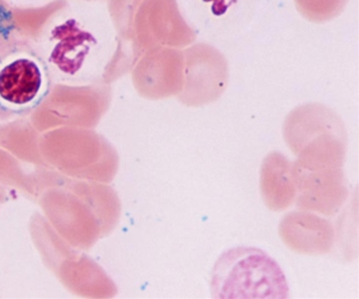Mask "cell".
I'll list each match as a JSON object with an SVG mask.
<instances>
[{
    "label": "cell",
    "mask_w": 359,
    "mask_h": 299,
    "mask_svg": "<svg viewBox=\"0 0 359 299\" xmlns=\"http://www.w3.org/2000/svg\"><path fill=\"white\" fill-rule=\"evenodd\" d=\"M50 90L52 75L46 60L20 35L0 53V121L32 114Z\"/></svg>",
    "instance_id": "6da1fadb"
},
{
    "label": "cell",
    "mask_w": 359,
    "mask_h": 299,
    "mask_svg": "<svg viewBox=\"0 0 359 299\" xmlns=\"http://www.w3.org/2000/svg\"><path fill=\"white\" fill-rule=\"evenodd\" d=\"M214 298H289V285L276 260L262 250L238 247L222 254L210 279Z\"/></svg>",
    "instance_id": "7a4b0ae2"
},
{
    "label": "cell",
    "mask_w": 359,
    "mask_h": 299,
    "mask_svg": "<svg viewBox=\"0 0 359 299\" xmlns=\"http://www.w3.org/2000/svg\"><path fill=\"white\" fill-rule=\"evenodd\" d=\"M299 210L332 216L349 196L343 168L307 170L292 163Z\"/></svg>",
    "instance_id": "3957f363"
},
{
    "label": "cell",
    "mask_w": 359,
    "mask_h": 299,
    "mask_svg": "<svg viewBox=\"0 0 359 299\" xmlns=\"http://www.w3.org/2000/svg\"><path fill=\"white\" fill-rule=\"evenodd\" d=\"M283 138L292 154L330 136H346L344 123L323 104L309 103L290 112L283 128ZM347 137V136H346Z\"/></svg>",
    "instance_id": "277c9868"
},
{
    "label": "cell",
    "mask_w": 359,
    "mask_h": 299,
    "mask_svg": "<svg viewBox=\"0 0 359 299\" xmlns=\"http://www.w3.org/2000/svg\"><path fill=\"white\" fill-rule=\"evenodd\" d=\"M190 51L188 103L201 106L217 101L228 86L227 60L208 44H198Z\"/></svg>",
    "instance_id": "5b68a950"
},
{
    "label": "cell",
    "mask_w": 359,
    "mask_h": 299,
    "mask_svg": "<svg viewBox=\"0 0 359 299\" xmlns=\"http://www.w3.org/2000/svg\"><path fill=\"white\" fill-rule=\"evenodd\" d=\"M279 236L289 249L303 255H323L332 251L336 239L330 221L308 211L285 215L279 223Z\"/></svg>",
    "instance_id": "8992f818"
},
{
    "label": "cell",
    "mask_w": 359,
    "mask_h": 299,
    "mask_svg": "<svg viewBox=\"0 0 359 299\" xmlns=\"http://www.w3.org/2000/svg\"><path fill=\"white\" fill-rule=\"evenodd\" d=\"M260 190L266 207L271 211H285L296 201L294 168L287 157L273 152L265 157L261 167Z\"/></svg>",
    "instance_id": "52a82bcc"
},
{
    "label": "cell",
    "mask_w": 359,
    "mask_h": 299,
    "mask_svg": "<svg viewBox=\"0 0 359 299\" xmlns=\"http://www.w3.org/2000/svg\"><path fill=\"white\" fill-rule=\"evenodd\" d=\"M348 0H294L299 12L316 23L330 21L344 10Z\"/></svg>",
    "instance_id": "ba28073f"
},
{
    "label": "cell",
    "mask_w": 359,
    "mask_h": 299,
    "mask_svg": "<svg viewBox=\"0 0 359 299\" xmlns=\"http://www.w3.org/2000/svg\"><path fill=\"white\" fill-rule=\"evenodd\" d=\"M20 35L12 11L0 4V53Z\"/></svg>",
    "instance_id": "9c48e42d"
}]
</instances>
